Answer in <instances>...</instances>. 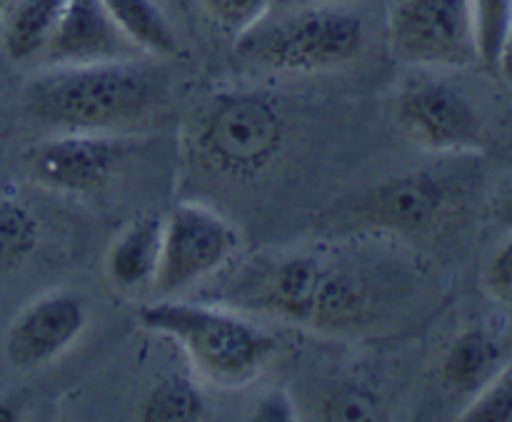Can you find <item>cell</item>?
Returning <instances> with one entry per match:
<instances>
[{"label": "cell", "mask_w": 512, "mask_h": 422, "mask_svg": "<svg viewBox=\"0 0 512 422\" xmlns=\"http://www.w3.org/2000/svg\"><path fill=\"white\" fill-rule=\"evenodd\" d=\"M365 45V23L338 3H303L265 18L235 40L245 63L275 73H323L353 63Z\"/></svg>", "instance_id": "3957f363"}, {"label": "cell", "mask_w": 512, "mask_h": 422, "mask_svg": "<svg viewBox=\"0 0 512 422\" xmlns=\"http://www.w3.org/2000/svg\"><path fill=\"white\" fill-rule=\"evenodd\" d=\"M123 160L118 135L48 133L25 153L28 178L40 188L60 195H90L113 180Z\"/></svg>", "instance_id": "ba28073f"}, {"label": "cell", "mask_w": 512, "mask_h": 422, "mask_svg": "<svg viewBox=\"0 0 512 422\" xmlns=\"http://www.w3.org/2000/svg\"><path fill=\"white\" fill-rule=\"evenodd\" d=\"M460 420L505 422L512 420V363L500 368L478 393L473 395L468 408L460 413Z\"/></svg>", "instance_id": "ffe728a7"}, {"label": "cell", "mask_w": 512, "mask_h": 422, "mask_svg": "<svg viewBox=\"0 0 512 422\" xmlns=\"http://www.w3.org/2000/svg\"><path fill=\"white\" fill-rule=\"evenodd\" d=\"M493 215L503 228L512 230V175L498 188L493 198Z\"/></svg>", "instance_id": "cb8c5ba5"}, {"label": "cell", "mask_w": 512, "mask_h": 422, "mask_svg": "<svg viewBox=\"0 0 512 422\" xmlns=\"http://www.w3.org/2000/svg\"><path fill=\"white\" fill-rule=\"evenodd\" d=\"M198 3L220 33L238 40L268 18L275 0H198Z\"/></svg>", "instance_id": "d6986e66"}, {"label": "cell", "mask_w": 512, "mask_h": 422, "mask_svg": "<svg viewBox=\"0 0 512 422\" xmlns=\"http://www.w3.org/2000/svg\"><path fill=\"white\" fill-rule=\"evenodd\" d=\"M500 370V348L483 328H470L453 340L443 358V383L455 393L475 395Z\"/></svg>", "instance_id": "5bb4252c"}, {"label": "cell", "mask_w": 512, "mask_h": 422, "mask_svg": "<svg viewBox=\"0 0 512 422\" xmlns=\"http://www.w3.org/2000/svg\"><path fill=\"white\" fill-rule=\"evenodd\" d=\"M163 245V218L143 215L125 225L105 253V278L118 293L153 290Z\"/></svg>", "instance_id": "7c38bea8"}, {"label": "cell", "mask_w": 512, "mask_h": 422, "mask_svg": "<svg viewBox=\"0 0 512 422\" xmlns=\"http://www.w3.org/2000/svg\"><path fill=\"white\" fill-rule=\"evenodd\" d=\"M388 35L395 58L415 68H465L478 60L468 0H398Z\"/></svg>", "instance_id": "8992f818"}, {"label": "cell", "mask_w": 512, "mask_h": 422, "mask_svg": "<svg viewBox=\"0 0 512 422\" xmlns=\"http://www.w3.org/2000/svg\"><path fill=\"white\" fill-rule=\"evenodd\" d=\"M88 325V305L73 290H50L25 305L5 330V358L18 370H38L75 345Z\"/></svg>", "instance_id": "9c48e42d"}, {"label": "cell", "mask_w": 512, "mask_h": 422, "mask_svg": "<svg viewBox=\"0 0 512 422\" xmlns=\"http://www.w3.org/2000/svg\"><path fill=\"white\" fill-rule=\"evenodd\" d=\"M195 150L203 165L225 178L263 173L285 143V118L263 93H225L210 100L195 123Z\"/></svg>", "instance_id": "277c9868"}, {"label": "cell", "mask_w": 512, "mask_h": 422, "mask_svg": "<svg viewBox=\"0 0 512 422\" xmlns=\"http://www.w3.org/2000/svg\"><path fill=\"white\" fill-rule=\"evenodd\" d=\"M140 420L158 422H190L208 415L203 393L185 375H165L150 388L138 410Z\"/></svg>", "instance_id": "2e32d148"}, {"label": "cell", "mask_w": 512, "mask_h": 422, "mask_svg": "<svg viewBox=\"0 0 512 422\" xmlns=\"http://www.w3.org/2000/svg\"><path fill=\"white\" fill-rule=\"evenodd\" d=\"M375 408L358 393H343L335 400H328L325 418L328 420H368L373 418Z\"/></svg>", "instance_id": "603a6c76"}, {"label": "cell", "mask_w": 512, "mask_h": 422, "mask_svg": "<svg viewBox=\"0 0 512 422\" xmlns=\"http://www.w3.org/2000/svg\"><path fill=\"white\" fill-rule=\"evenodd\" d=\"M448 208V185L430 170L395 175L370 188L355 203V215L368 228L393 235H418L433 228Z\"/></svg>", "instance_id": "30bf717a"}, {"label": "cell", "mask_w": 512, "mask_h": 422, "mask_svg": "<svg viewBox=\"0 0 512 422\" xmlns=\"http://www.w3.org/2000/svg\"><path fill=\"white\" fill-rule=\"evenodd\" d=\"M238 245L240 233L223 213L195 200L178 203L163 218L153 293L158 298H180L228 265Z\"/></svg>", "instance_id": "5b68a950"}, {"label": "cell", "mask_w": 512, "mask_h": 422, "mask_svg": "<svg viewBox=\"0 0 512 422\" xmlns=\"http://www.w3.org/2000/svg\"><path fill=\"white\" fill-rule=\"evenodd\" d=\"M495 70H500V75L505 78V83H508L512 88V28H510L508 38H505L503 50H500L498 65H495Z\"/></svg>", "instance_id": "d4e9b609"}, {"label": "cell", "mask_w": 512, "mask_h": 422, "mask_svg": "<svg viewBox=\"0 0 512 422\" xmlns=\"http://www.w3.org/2000/svg\"><path fill=\"white\" fill-rule=\"evenodd\" d=\"M285 3H295V5H303V3H340V0H285Z\"/></svg>", "instance_id": "4316f807"}, {"label": "cell", "mask_w": 512, "mask_h": 422, "mask_svg": "<svg viewBox=\"0 0 512 422\" xmlns=\"http://www.w3.org/2000/svg\"><path fill=\"white\" fill-rule=\"evenodd\" d=\"M250 418L260 422H285V420H298V408H295V400L290 398L285 390L273 388L265 390L258 398V403L253 405V413Z\"/></svg>", "instance_id": "7402d4cb"}, {"label": "cell", "mask_w": 512, "mask_h": 422, "mask_svg": "<svg viewBox=\"0 0 512 422\" xmlns=\"http://www.w3.org/2000/svg\"><path fill=\"white\" fill-rule=\"evenodd\" d=\"M138 55L140 50L120 33L103 0H65L38 60H43L45 68H70Z\"/></svg>", "instance_id": "8fae6325"}, {"label": "cell", "mask_w": 512, "mask_h": 422, "mask_svg": "<svg viewBox=\"0 0 512 422\" xmlns=\"http://www.w3.org/2000/svg\"><path fill=\"white\" fill-rule=\"evenodd\" d=\"M20 410L18 405L10 403V400H0V420H18Z\"/></svg>", "instance_id": "484cf974"}, {"label": "cell", "mask_w": 512, "mask_h": 422, "mask_svg": "<svg viewBox=\"0 0 512 422\" xmlns=\"http://www.w3.org/2000/svg\"><path fill=\"white\" fill-rule=\"evenodd\" d=\"M138 323L148 333L175 340L193 373L220 390L248 388L278 350L268 330L213 303L158 298L138 310Z\"/></svg>", "instance_id": "7a4b0ae2"}, {"label": "cell", "mask_w": 512, "mask_h": 422, "mask_svg": "<svg viewBox=\"0 0 512 422\" xmlns=\"http://www.w3.org/2000/svg\"><path fill=\"white\" fill-rule=\"evenodd\" d=\"M8 3H10V0H0V18H3V13H5V8H8Z\"/></svg>", "instance_id": "83f0119b"}, {"label": "cell", "mask_w": 512, "mask_h": 422, "mask_svg": "<svg viewBox=\"0 0 512 422\" xmlns=\"http://www.w3.org/2000/svg\"><path fill=\"white\" fill-rule=\"evenodd\" d=\"M40 240V223L18 198L0 195V273L28 263Z\"/></svg>", "instance_id": "e0dca14e"}, {"label": "cell", "mask_w": 512, "mask_h": 422, "mask_svg": "<svg viewBox=\"0 0 512 422\" xmlns=\"http://www.w3.org/2000/svg\"><path fill=\"white\" fill-rule=\"evenodd\" d=\"M65 0H10L0 18V43L15 63L38 60Z\"/></svg>", "instance_id": "4fadbf2b"}, {"label": "cell", "mask_w": 512, "mask_h": 422, "mask_svg": "<svg viewBox=\"0 0 512 422\" xmlns=\"http://www.w3.org/2000/svg\"><path fill=\"white\" fill-rule=\"evenodd\" d=\"M163 98V78L138 58L45 68L23 90L25 115L45 133L120 135Z\"/></svg>", "instance_id": "6da1fadb"}, {"label": "cell", "mask_w": 512, "mask_h": 422, "mask_svg": "<svg viewBox=\"0 0 512 422\" xmlns=\"http://www.w3.org/2000/svg\"><path fill=\"white\" fill-rule=\"evenodd\" d=\"M483 283L493 298L503 300V303H512V230L510 238L490 258Z\"/></svg>", "instance_id": "44dd1931"}, {"label": "cell", "mask_w": 512, "mask_h": 422, "mask_svg": "<svg viewBox=\"0 0 512 422\" xmlns=\"http://www.w3.org/2000/svg\"><path fill=\"white\" fill-rule=\"evenodd\" d=\"M103 5L120 33L140 53L158 55V58H170L178 53V33L155 0H103Z\"/></svg>", "instance_id": "9a60e30c"}, {"label": "cell", "mask_w": 512, "mask_h": 422, "mask_svg": "<svg viewBox=\"0 0 512 422\" xmlns=\"http://www.w3.org/2000/svg\"><path fill=\"white\" fill-rule=\"evenodd\" d=\"M400 133L430 153H478L485 125L468 95L435 78H415L395 95Z\"/></svg>", "instance_id": "52a82bcc"}, {"label": "cell", "mask_w": 512, "mask_h": 422, "mask_svg": "<svg viewBox=\"0 0 512 422\" xmlns=\"http://www.w3.org/2000/svg\"><path fill=\"white\" fill-rule=\"evenodd\" d=\"M468 15L475 55L485 68L495 70L512 28V0H468Z\"/></svg>", "instance_id": "ac0fdd59"}]
</instances>
